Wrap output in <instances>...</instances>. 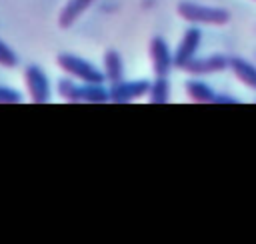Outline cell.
Segmentation results:
<instances>
[{
    "label": "cell",
    "mask_w": 256,
    "mask_h": 244,
    "mask_svg": "<svg viewBox=\"0 0 256 244\" xmlns=\"http://www.w3.org/2000/svg\"><path fill=\"white\" fill-rule=\"evenodd\" d=\"M56 64L60 66V70H64L66 74H70L72 78H78L82 82H88V84H102L104 82V72L98 70L94 64H90L88 60H82L74 54H68V52H62L56 56Z\"/></svg>",
    "instance_id": "2"
},
{
    "label": "cell",
    "mask_w": 256,
    "mask_h": 244,
    "mask_svg": "<svg viewBox=\"0 0 256 244\" xmlns=\"http://www.w3.org/2000/svg\"><path fill=\"white\" fill-rule=\"evenodd\" d=\"M228 68L232 70V74L248 88H252L256 92V66L242 60V58H228Z\"/></svg>",
    "instance_id": "9"
},
{
    "label": "cell",
    "mask_w": 256,
    "mask_h": 244,
    "mask_svg": "<svg viewBox=\"0 0 256 244\" xmlns=\"http://www.w3.org/2000/svg\"><path fill=\"white\" fill-rule=\"evenodd\" d=\"M176 12L180 18H184L186 22L192 24H216V26H224L230 20V12L220 8V6H206V4H198V2H190V0H182L176 6Z\"/></svg>",
    "instance_id": "1"
},
{
    "label": "cell",
    "mask_w": 256,
    "mask_h": 244,
    "mask_svg": "<svg viewBox=\"0 0 256 244\" xmlns=\"http://www.w3.org/2000/svg\"><path fill=\"white\" fill-rule=\"evenodd\" d=\"M148 54L152 62V70L156 76H168L172 66H174V54L170 52L168 44L164 42L162 36H154L148 44Z\"/></svg>",
    "instance_id": "4"
},
{
    "label": "cell",
    "mask_w": 256,
    "mask_h": 244,
    "mask_svg": "<svg viewBox=\"0 0 256 244\" xmlns=\"http://www.w3.org/2000/svg\"><path fill=\"white\" fill-rule=\"evenodd\" d=\"M150 90V82L148 80H136V82H112L110 88V100L112 102H130L134 98L144 96Z\"/></svg>",
    "instance_id": "6"
},
{
    "label": "cell",
    "mask_w": 256,
    "mask_h": 244,
    "mask_svg": "<svg viewBox=\"0 0 256 244\" xmlns=\"http://www.w3.org/2000/svg\"><path fill=\"white\" fill-rule=\"evenodd\" d=\"M148 94H150V102H154V104L168 102V98H170V80H168V76H156V80L150 84Z\"/></svg>",
    "instance_id": "12"
},
{
    "label": "cell",
    "mask_w": 256,
    "mask_h": 244,
    "mask_svg": "<svg viewBox=\"0 0 256 244\" xmlns=\"http://www.w3.org/2000/svg\"><path fill=\"white\" fill-rule=\"evenodd\" d=\"M16 64H18L16 52H14L6 42L0 40V66H4V68H14Z\"/></svg>",
    "instance_id": "14"
},
{
    "label": "cell",
    "mask_w": 256,
    "mask_h": 244,
    "mask_svg": "<svg viewBox=\"0 0 256 244\" xmlns=\"http://www.w3.org/2000/svg\"><path fill=\"white\" fill-rule=\"evenodd\" d=\"M94 4V0H68L58 16V26L60 28H70L90 6Z\"/></svg>",
    "instance_id": "8"
},
{
    "label": "cell",
    "mask_w": 256,
    "mask_h": 244,
    "mask_svg": "<svg viewBox=\"0 0 256 244\" xmlns=\"http://www.w3.org/2000/svg\"><path fill=\"white\" fill-rule=\"evenodd\" d=\"M104 76L110 82H120L124 78V62L116 50H108L104 54Z\"/></svg>",
    "instance_id": "10"
},
{
    "label": "cell",
    "mask_w": 256,
    "mask_h": 244,
    "mask_svg": "<svg viewBox=\"0 0 256 244\" xmlns=\"http://www.w3.org/2000/svg\"><path fill=\"white\" fill-rule=\"evenodd\" d=\"M58 92H60L62 98H66L70 102H80V86L74 84L72 80H60Z\"/></svg>",
    "instance_id": "13"
},
{
    "label": "cell",
    "mask_w": 256,
    "mask_h": 244,
    "mask_svg": "<svg viewBox=\"0 0 256 244\" xmlns=\"http://www.w3.org/2000/svg\"><path fill=\"white\" fill-rule=\"evenodd\" d=\"M228 68V58L222 56V54H212V56H206V58H192L182 70L188 72V74H214V72H222Z\"/></svg>",
    "instance_id": "7"
},
{
    "label": "cell",
    "mask_w": 256,
    "mask_h": 244,
    "mask_svg": "<svg viewBox=\"0 0 256 244\" xmlns=\"http://www.w3.org/2000/svg\"><path fill=\"white\" fill-rule=\"evenodd\" d=\"M186 92L194 102H216V98H218V94L202 80H188Z\"/></svg>",
    "instance_id": "11"
},
{
    "label": "cell",
    "mask_w": 256,
    "mask_h": 244,
    "mask_svg": "<svg viewBox=\"0 0 256 244\" xmlns=\"http://www.w3.org/2000/svg\"><path fill=\"white\" fill-rule=\"evenodd\" d=\"M20 100H22V96L16 90H10V88L0 84V104H4V102H20Z\"/></svg>",
    "instance_id": "15"
},
{
    "label": "cell",
    "mask_w": 256,
    "mask_h": 244,
    "mask_svg": "<svg viewBox=\"0 0 256 244\" xmlns=\"http://www.w3.org/2000/svg\"><path fill=\"white\" fill-rule=\"evenodd\" d=\"M24 82L28 86V94L32 102H48L50 100V82L44 70L36 64H30L24 68Z\"/></svg>",
    "instance_id": "3"
},
{
    "label": "cell",
    "mask_w": 256,
    "mask_h": 244,
    "mask_svg": "<svg viewBox=\"0 0 256 244\" xmlns=\"http://www.w3.org/2000/svg\"><path fill=\"white\" fill-rule=\"evenodd\" d=\"M200 40H202V34H200V30L196 26L188 28L182 34V40L178 42V48L174 52V66L176 68H184L196 56V50L200 46Z\"/></svg>",
    "instance_id": "5"
}]
</instances>
